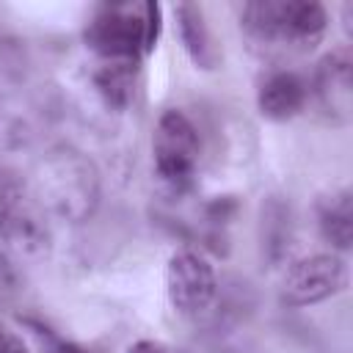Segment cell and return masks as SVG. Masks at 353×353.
<instances>
[{"mask_svg": "<svg viewBox=\"0 0 353 353\" xmlns=\"http://www.w3.org/2000/svg\"><path fill=\"white\" fill-rule=\"evenodd\" d=\"M33 196L47 215L80 223L99 204V171L77 149H52L36 168Z\"/></svg>", "mask_w": 353, "mask_h": 353, "instance_id": "1", "label": "cell"}, {"mask_svg": "<svg viewBox=\"0 0 353 353\" xmlns=\"http://www.w3.org/2000/svg\"><path fill=\"white\" fill-rule=\"evenodd\" d=\"M240 28L265 50H312L328 28L325 6L317 0H254L240 8Z\"/></svg>", "mask_w": 353, "mask_h": 353, "instance_id": "2", "label": "cell"}, {"mask_svg": "<svg viewBox=\"0 0 353 353\" xmlns=\"http://www.w3.org/2000/svg\"><path fill=\"white\" fill-rule=\"evenodd\" d=\"M83 39L102 61H141L146 52V3L99 6Z\"/></svg>", "mask_w": 353, "mask_h": 353, "instance_id": "3", "label": "cell"}, {"mask_svg": "<svg viewBox=\"0 0 353 353\" xmlns=\"http://www.w3.org/2000/svg\"><path fill=\"white\" fill-rule=\"evenodd\" d=\"M199 152H201V143L193 121L176 108L163 110L152 135L154 171L160 182L176 193L190 188L199 165Z\"/></svg>", "mask_w": 353, "mask_h": 353, "instance_id": "4", "label": "cell"}, {"mask_svg": "<svg viewBox=\"0 0 353 353\" xmlns=\"http://www.w3.org/2000/svg\"><path fill=\"white\" fill-rule=\"evenodd\" d=\"M345 287L347 265L339 254H309L284 270L279 295L287 306H312L339 295Z\"/></svg>", "mask_w": 353, "mask_h": 353, "instance_id": "5", "label": "cell"}, {"mask_svg": "<svg viewBox=\"0 0 353 353\" xmlns=\"http://www.w3.org/2000/svg\"><path fill=\"white\" fill-rule=\"evenodd\" d=\"M0 237L22 254H41L50 245V223L44 207L33 190L17 182L0 188Z\"/></svg>", "mask_w": 353, "mask_h": 353, "instance_id": "6", "label": "cell"}, {"mask_svg": "<svg viewBox=\"0 0 353 353\" xmlns=\"http://www.w3.org/2000/svg\"><path fill=\"white\" fill-rule=\"evenodd\" d=\"M218 292L212 265L190 248H179L165 265V295L179 314H201Z\"/></svg>", "mask_w": 353, "mask_h": 353, "instance_id": "7", "label": "cell"}, {"mask_svg": "<svg viewBox=\"0 0 353 353\" xmlns=\"http://www.w3.org/2000/svg\"><path fill=\"white\" fill-rule=\"evenodd\" d=\"M314 94L320 108L336 124L350 121L353 108V52L347 44L325 52L314 69Z\"/></svg>", "mask_w": 353, "mask_h": 353, "instance_id": "8", "label": "cell"}, {"mask_svg": "<svg viewBox=\"0 0 353 353\" xmlns=\"http://www.w3.org/2000/svg\"><path fill=\"white\" fill-rule=\"evenodd\" d=\"M256 108L268 121H290L306 108V83L295 72L276 69L259 83Z\"/></svg>", "mask_w": 353, "mask_h": 353, "instance_id": "9", "label": "cell"}, {"mask_svg": "<svg viewBox=\"0 0 353 353\" xmlns=\"http://www.w3.org/2000/svg\"><path fill=\"white\" fill-rule=\"evenodd\" d=\"M176 17V30H179V41L188 52V58L193 61L196 69L201 72H212L221 63V47L215 44V36L207 25L204 8L196 3H176L174 8Z\"/></svg>", "mask_w": 353, "mask_h": 353, "instance_id": "10", "label": "cell"}, {"mask_svg": "<svg viewBox=\"0 0 353 353\" xmlns=\"http://www.w3.org/2000/svg\"><path fill=\"white\" fill-rule=\"evenodd\" d=\"M317 229L323 240L336 248L347 251L353 243V193L347 188L331 190L317 201Z\"/></svg>", "mask_w": 353, "mask_h": 353, "instance_id": "11", "label": "cell"}, {"mask_svg": "<svg viewBox=\"0 0 353 353\" xmlns=\"http://www.w3.org/2000/svg\"><path fill=\"white\" fill-rule=\"evenodd\" d=\"M141 61H102L94 69V88L113 110H127L135 99Z\"/></svg>", "mask_w": 353, "mask_h": 353, "instance_id": "12", "label": "cell"}, {"mask_svg": "<svg viewBox=\"0 0 353 353\" xmlns=\"http://www.w3.org/2000/svg\"><path fill=\"white\" fill-rule=\"evenodd\" d=\"M160 17H163V8L157 3H146V52H152L157 47L160 28H163Z\"/></svg>", "mask_w": 353, "mask_h": 353, "instance_id": "13", "label": "cell"}, {"mask_svg": "<svg viewBox=\"0 0 353 353\" xmlns=\"http://www.w3.org/2000/svg\"><path fill=\"white\" fill-rule=\"evenodd\" d=\"M127 353H168L160 342H152V339H138L135 345H130Z\"/></svg>", "mask_w": 353, "mask_h": 353, "instance_id": "14", "label": "cell"}, {"mask_svg": "<svg viewBox=\"0 0 353 353\" xmlns=\"http://www.w3.org/2000/svg\"><path fill=\"white\" fill-rule=\"evenodd\" d=\"M0 353H28V350H25V345H22L14 334L6 331V334L0 336Z\"/></svg>", "mask_w": 353, "mask_h": 353, "instance_id": "15", "label": "cell"}, {"mask_svg": "<svg viewBox=\"0 0 353 353\" xmlns=\"http://www.w3.org/2000/svg\"><path fill=\"white\" fill-rule=\"evenodd\" d=\"M50 353H85L77 342H69V339H58L52 347H50Z\"/></svg>", "mask_w": 353, "mask_h": 353, "instance_id": "16", "label": "cell"}]
</instances>
